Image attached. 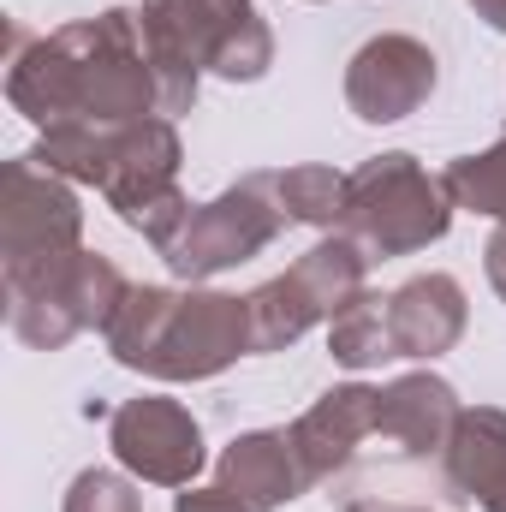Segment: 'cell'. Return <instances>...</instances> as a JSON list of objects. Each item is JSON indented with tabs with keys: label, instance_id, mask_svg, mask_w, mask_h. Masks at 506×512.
Returning a JSON list of instances; mask_svg holds the SVG:
<instances>
[{
	"label": "cell",
	"instance_id": "obj_17",
	"mask_svg": "<svg viewBox=\"0 0 506 512\" xmlns=\"http://www.w3.org/2000/svg\"><path fill=\"white\" fill-rule=\"evenodd\" d=\"M268 191L280 203V215L292 227H334L340 233V215H346V173L322 167V161H298V167H280L268 173Z\"/></svg>",
	"mask_w": 506,
	"mask_h": 512
},
{
	"label": "cell",
	"instance_id": "obj_10",
	"mask_svg": "<svg viewBox=\"0 0 506 512\" xmlns=\"http://www.w3.org/2000/svg\"><path fill=\"white\" fill-rule=\"evenodd\" d=\"M435 84H441L435 48L405 30H381L346 60V108L364 126H393V120L417 114L435 96Z\"/></svg>",
	"mask_w": 506,
	"mask_h": 512
},
{
	"label": "cell",
	"instance_id": "obj_6",
	"mask_svg": "<svg viewBox=\"0 0 506 512\" xmlns=\"http://www.w3.org/2000/svg\"><path fill=\"white\" fill-rule=\"evenodd\" d=\"M364 280H370V256H364L358 239L334 233V239L310 245L286 274H274L256 292H245L251 298V346L256 352L298 346L316 322H334L358 292H370Z\"/></svg>",
	"mask_w": 506,
	"mask_h": 512
},
{
	"label": "cell",
	"instance_id": "obj_1",
	"mask_svg": "<svg viewBox=\"0 0 506 512\" xmlns=\"http://www.w3.org/2000/svg\"><path fill=\"white\" fill-rule=\"evenodd\" d=\"M6 102L36 131L90 120V126H126L155 114V72L137 36V6H108L96 18L60 24L48 36H24L12 24V60H6Z\"/></svg>",
	"mask_w": 506,
	"mask_h": 512
},
{
	"label": "cell",
	"instance_id": "obj_2",
	"mask_svg": "<svg viewBox=\"0 0 506 512\" xmlns=\"http://www.w3.org/2000/svg\"><path fill=\"white\" fill-rule=\"evenodd\" d=\"M114 364L149 382H209L251 358V298L209 286H131L102 328Z\"/></svg>",
	"mask_w": 506,
	"mask_h": 512
},
{
	"label": "cell",
	"instance_id": "obj_12",
	"mask_svg": "<svg viewBox=\"0 0 506 512\" xmlns=\"http://www.w3.org/2000/svg\"><path fill=\"white\" fill-rule=\"evenodd\" d=\"M465 405L447 376L435 370H411V376H393L381 387V405H376V435L411 465L423 459H447L453 447V429H459Z\"/></svg>",
	"mask_w": 506,
	"mask_h": 512
},
{
	"label": "cell",
	"instance_id": "obj_23",
	"mask_svg": "<svg viewBox=\"0 0 506 512\" xmlns=\"http://www.w3.org/2000/svg\"><path fill=\"white\" fill-rule=\"evenodd\" d=\"M471 12H477L489 30H501V36H506V0H471Z\"/></svg>",
	"mask_w": 506,
	"mask_h": 512
},
{
	"label": "cell",
	"instance_id": "obj_22",
	"mask_svg": "<svg viewBox=\"0 0 506 512\" xmlns=\"http://www.w3.org/2000/svg\"><path fill=\"white\" fill-rule=\"evenodd\" d=\"M483 268H489L495 298L506 304V221H495V233H489V245H483Z\"/></svg>",
	"mask_w": 506,
	"mask_h": 512
},
{
	"label": "cell",
	"instance_id": "obj_21",
	"mask_svg": "<svg viewBox=\"0 0 506 512\" xmlns=\"http://www.w3.org/2000/svg\"><path fill=\"white\" fill-rule=\"evenodd\" d=\"M173 512H256V507H251V501H239L227 483H209V489H197V483H191V489H179V495H173Z\"/></svg>",
	"mask_w": 506,
	"mask_h": 512
},
{
	"label": "cell",
	"instance_id": "obj_24",
	"mask_svg": "<svg viewBox=\"0 0 506 512\" xmlns=\"http://www.w3.org/2000/svg\"><path fill=\"white\" fill-rule=\"evenodd\" d=\"M346 512H429V507H399V501H352Z\"/></svg>",
	"mask_w": 506,
	"mask_h": 512
},
{
	"label": "cell",
	"instance_id": "obj_11",
	"mask_svg": "<svg viewBox=\"0 0 506 512\" xmlns=\"http://www.w3.org/2000/svg\"><path fill=\"white\" fill-rule=\"evenodd\" d=\"M179 161H185V143H179L173 120H161V114L108 126L102 131V173H96V191L108 197V209L131 227L149 203H161L167 191H179Z\"/></svg>",
	"mask_w": 506,
	"mask_h": 512
},
{
	"label": "cell",
	"instance_id": "obj_5",
	"mask_svg": "<svg viewBox=\"0 0 506 512\" xmlns=\"http://www.w3.org/2000/svg\"><path fill=\"white\" fill-rule=\"evenodd\" d=\"M0 274H6V322L36 352H60L84 328H108L131 292L120 262L102 251H72L60 262L0 268Z\"/></svg>",
	"mask_w": 506,
	"mask_h": 512
},
{
	"label": "cell",
	"instance_id": "obj_13",
	"mask_svg": "<svg viewBox=\"0 0 506 512\" xmlns=\"http://www.w3.org/2000/svg\"><path fill=\"white\" fill-rule=\"evenodd\" d=\"M376 405H381V387L340 382V387H328V393L286 429L310 489L328 483V477H340V471L358 459V447L376 435Z\"/></svg>",
	"mask_w": 506,
	"mask_h": 512
},
{
	"label": "cell",
	"instance_id": "obj_3",
	"mask_svg": "<svg viewBox=\"0 0 506 512\" xmlns=\"http://www.w3.org/2000/svg\"><path fill=\"white\" fill-rule=\"evenodd\" d=\"M137 36L155 72V114L179 120L197 108L203 72L256 84L274 66V30L251 0H143Z\"/></svg>",
	"mask_w": 506,
	"mask_h": 512
},
{
	"label": "cell",
	"instance_id": "obj_19",
	"mask_svg": "<svg viewBox=\"0 0 506 512\" xmlns=\"http://www.w3.org/2000/svg\"><path fill=\"white\" fill-rule=\"evenodd\" d=\"M441 185H447L453 209H465V215H483V221H506V131L489 143V149L447 161Z\"/></svg>",
	"mask_w": 506,
	"mask_h": 512
},
{
	"label": "cell",
	"instance_id": "obj_4",
	"mask_svg": "<svg viewBox=\"0 0 506 512\" xmlns=\"http://www.w3.org/2000/svg\"><path fill=\"white\" fill-rule=\"evenodd\" d=\"M453 227V197L441 185V173H429L417 155L387 149L370 155L358 173H346V215L340 233L358 239L364 256H411L441 245Z\"/></svg>",
	"mask_w": 506,
	"mask_h": 512
},
{
	"label": "cell",
	"instance_id": "obj_8",
	"mask_svg": "<svg viewBox=\"0 0 506 512\" xmlns=\"http://www.w3.org/2000/svg\"><path fill=\"white\" fill-rule=\"evenodd\" d=\"M84 251L78 185L18 155L0 167V268H36Z\"/></svg>",
	"mask_w": 506,
	"mask_h": 512
},
{
	"label": "cell",
	"instance_id": "obj_20",
	"mask_svg": "<svg viewBox=\"0 0 506 512\" xmlns=\"http://www.w3.org/2000/svg\"><path fill=\"white\" fill-rule=\"evenodd\" d=\"M60 512H143V501H137V489H131L120 471L90 465V471H78V477H72L66 507H60Z\"/></svg>",
	"mask_w": 506,
	"mask_h": 512
},
{
	"label": "cell",
	"instance_id": "obj_18",
	"mask_svg": "<svg viewBox=\"0 0 506 512\" xmlns=\"http://www.w3.org/2000/svg\"><path fill=\"white\" fill-rule=\"evenodd\" d=\"M328 352L340 370H381L387 358H399V340H393V322H387V298L376 292H358L334 322H328Z\"/></svg>",
	"mask_w": 506,
	"mask_h": 512
},
{
	"label": "cell",
	"instance_id": "obj_16",
	"mask_svg": "<svg viewBox=\"0 0 506 512\" xmlns=\"http://www.w3.org/2000/svg\"><path fill=\"white\" fill-rule=\"evenodd\" d=\"M447 489L483 512H506V411L501 405H465L453 447H447Z\"/></svg>",
	"mask_w": 506,
	"mask_h": 512
},
{
	"label": "cell",
	"instance_id": "obj_7",
	"mask_svg": "<svg viewBox=\"0 0 506 512\" xmlns=\"http://www.w3.org/2000/svg\"><path fill=\"white\" fill-rule=\"evenodd\" d=\"M286 227H292V221L280 215V203H274V191H268V173H245V179L227 185L221 197L197 203L191 221L179 227V239L161 256H167V268H173L179 280L203 286V280H215V274H227V268L262 256Z\"/></svg>",
	"mask_w": 506,
	"mask_h": 512
},
{
	"label": "cell",
	"instance_id": "obj_15",
	"mask_svg": "<svg viewBox=\"0 0 506 512\" xmlns=\"http://www.w3.org/2000/svg\"><path fill=\"white\" fill-rule=\"evenodd\" d=\"M215 483H227L256 512H280L286 501H298L310 489L286 429H245V435H233L221 447V459H215Z\"/></svg>",
	"mask_w": 506,
	"mask_h": 512
},
{
	"label": "cell",
	"instance_id": "obj_14",
	"mask_svg": "<svg viewBox=\"0 0 506 512\" xmlns=\"http://www.w3.org/2000/svg\"><path fill=\"white\" fill-rule=\"evenodd\" d=\"M387 322H393V340H399V358H423L435 364L441 352H453L465 340V322H471V304H465V286L441 268L429 274H411L405 286L387 292Z\"/></svg>",
	"mask_w": 506,
	"mask_h": 512
},
{
	"label": "cell",
	"instance_id": "obj_9",
	"mask_svg": "<svg viewBox=\"0 0 506 512\" xmlns=\"http://www.w3.org/2000/svg\"><path fill=\"white\" fill-rule=\"evenodd\" d=\"M108 447L137 483H155V489H191L197 471L209 465L197 417L179 399H161V393L126 399L108 417Z\"/></svg>",
	"mask_w": 506,
	"mask_h": 512
}]
</instances>
